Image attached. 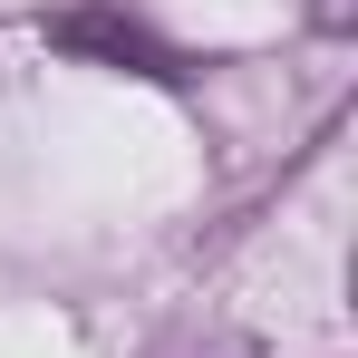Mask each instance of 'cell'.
Returning <instances> with one entry per match:
<instances>
[{"mask_svg": "<svg viewBox=\"0 0 358 358\" xmlns=\"http://www.w3.org/2000/svg\"><path fill=\"white\" fill-rule=\"evenodd\" d=\"M310 20L320 29H349V0H310Z\"/></svg>", "mask_w": 358, "mask_h": 358, "instance_id": "6da1fadb", "label": "cell"}]
</instances>
